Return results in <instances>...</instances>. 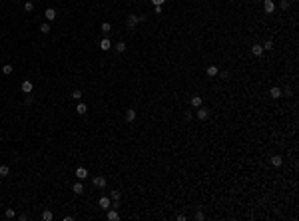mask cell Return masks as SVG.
Here are the masks:
<instances>
[{"instance_id": "5bb4252c", "label": "cell", "mask_w": 299, "mask_h": 221, "mask_svg": "<svg viewBox=\"0 0 299 221\" xmlns=\"http://www.w3.org/2000/svg\"><path fill=\"white\" fill-rule=\"evenodd\" d=\"M217 74H219V68L217 66H207V76H212V78H213V76H217Z\"/></svg>"}, {"instance_id": "1f68e13d", "label": "cell", "mask_w": 299, "mask_h": 221, "mask_svg": "<svg viewBox=\"0 0 299 221\" xmlns=\"http://www.w3.org/2000/svg\"><path fill=\"white\" fill-rule=\"evenodd\" d=\"M164 2H166V0H152V4H154V6H162Z\"/></svg>"}, {"instance_id": "d4e9b609", "label": "cell", "mask_w": 299, "mask_h": 221, "mask_svg": "<svg viewBox=\"0 0 299 221\" xmlns=\"http://www.w3.org/2000/svg\"><path fill=\"white\" fill-rule=\"evenodd\" d=\"M40 32L48 34V32H50V24H48V22H46V24H42V26H40Z\"/></svg>"}, {"instance_id": "f546056e", "label": "cell", "mask_w": 299, "mask_h": 221, "mask_svg": "<svg viewBox=\"0 0 299 221\" xmlns=\"http://www.w3.org/2000/svg\"><path fill=\"white\" fill-rule=\"evenodd\" d=\"M24 102H26V106H30V104H32V102H34L32 94H28V96H26V100H24Z\"/></svg>"}, {"instance_id": "9a60e30c", "label": "cell", "mask_w": 299, "mask_h": 221, "mask_svg": "<svg viewBox=\"0 0 299 221\" xmlns=\"http://www.w3.org/2000/svg\"><path fill=\"white\" fill-rule=\"evenodd\" d=\"M74 193H78V195H82V193H84V185H82V183H80V181H78V183H74Z\"/></svg>"}, {"instance_id": "ac0fdd59", "label": "cell", "mask_w": 299, "mask_h": 221, "mask_svg": "<svg viewBox=\"0 0 299 221\" xmlns=\"http://www.w3.org/2000/svg\"><path fill=\"white\" fill-rule=\"evenodd\" d=\"M126 120H128V121H134V120H136V110H128V112H126Z\"/></svg>"}, {"instance_id": "8992f818", "label": "cell", "mask_w": 299, "mask_h": 221, "mask_svg": "<svg viewBox=\"0 0 299 221\" xmlns=\"http://www.w3.org/2000/svg\"><path fill=\"white\" fill-rule=\"evenodd\" d=\"M76 177H78L80 181L86 179V177H88V169L86 168H78V169H76Z\"/></svg>"}, {"instance_id": "30bf717a", "label": "cell", "mask_w": 299, "mask_h": 221, "mask_svg": "<svg viewBox=\"0 0 299 221\" xmlns=\"http://www.w3.org/2000/svg\"><path fill=\"white\" fill-rule=\"evenodd\" d=\"M281 163H283V157H281V155H271V165L273 168H279Z\"/></svg>"}, {"instance_id": "2e32d148", "label": "cell", "mask_w": 299, "mask_h": 221, "mask_svg": "<svg viewBox=\"0 0 299 221\" xmlns=\"http://www.w3.org/2000/svg\"><path fill=\"white\" fill-rule=\"evenodd\" d=\"M269 94H271V98H275V100H277V98H281V90L273 86L271 90H269Z\"/></svg>"}, {"instance_id": "4dcf8cb0", "label": "cell", "mask_w": 299, "mask_h": 221, "mask_svg": "<svg viewBox=\"0 0 299 221\" xmlns=\"http://www.w3.org/2000/svg\"><path fill=\"white\" fill-rule=\"evenodd\" d=\"M195 219H198V221H203L206 217H203V213H201V211H198V213H195Z\"/></svg>"}, {"instance_id": "484cf974", "label": "cell", "mask_w": 299, "mask_h": 221, "mask_svg": "<svg viewBox=\"0 0 299 221\" xmlns=\"http://www.w3.org/2000/svg\"><path fill=\"white\" fill-rule=\"evenodd\" d=\"M279 8H281V10H287V8H289V0H281V2H279Z\"/></svg>"}, {"instance_id": "e0dca14e", "label": "cell", "mask_w": 299, "mask_h": 221, "mask_svg": "<svg viewBox=\"0 0 299 221\" xmlns=\"http://www.w3.org/2000/svg\"><path fill=\"white\" fill-rule=\"evenodd\" d=\"M114 48H116V52L124 54V52H126V42H118V44H116Z\"/></svg>"}, {"instance_id": "4316f807", "label": "cell", "mask_w": 299, "mask_h": 221, "mask_svg": "<svg viewBox=\"0 0 299 221\" xmlns=\"http://www.w3.org/2000/svg\"><path fill=\"white\" fill-rule=\"evenodd\" d=\"M4 215H6L8 219H12V217H16V211H14V209H6V213H4Z\"/></svg>"}, {"instance_id": "6da1fadb", "label": "cell", "mask_w": 299, "mask_h": 221, "mask_svg": "<svg viewBox=\"0 0 299 221\" xmlns=\"http://www.w3.org/2000/svg\"><path fill=\"white\" fill-rule=\"evenodd\" d=\"M92 183H94V187L104 189V187H106V177H102V175H96V177L92 179Z\"/></svg>"}, {"instance_id": "277c9868", "label": "cell", "mask_w": 299, "mask_h": 221, "mask_svg": "<svg viewBox=\"0 0 299 221\" xmlns=\"http://www.w3.org/2000/svg\"><path fill=\"white\" fill-rule=\"evenodd\" d=\"M263 52H265V50H263V46H261V44H253V48H251V54L255 56V58H259V56H261Z\"/></svg>"}, {"instance_id": "5b68a950", "label": "cell", "mask_w": 299, "mask_h": 221, "mask_svg": "<svg viewBox=\"0 0 299 221\" xmlns=\"http://www.w3.org/2000/svg\"><path fill=\"white\" fill-rule=\"evenodd\" d=\"M20 88H22V92H24V94H32V82H30V80H24Z\"/></svg>"}, {"instance_id": "8fae6325", "label": "cell", "mask_w": 299, "mask_h": 221, "mask_svg": "<svg viewBox=\"0 0 299 221\" xmlns=\"http://www.w3.org/2000/svg\"><path fill=\"white\" fill-rule=\"evenodd\" d=\"M110 48H112V42L108 40V38H104V40L100 42V50H104V52H106V50H110Z\"/></svg>"}, {"instance_id": "44dd1931", "label": "cell", "mask_w": 299, "mask_h": 221, "mask_svg": "<svg viewBox=\"0 0 299 221\" xmlns=\"http://www.w3.org/2000/svg\"><path fill=\"white\" fill-rule=\"evenodd\" d=\"M52 217H54L52 211H48V209H46V211H42V219H44V221H52Z\"/></svg>"}, {"instance_id": "603a6c76", "label": "cell", "mask_w": 299, "mask_h": 221, "mask_svg": "<svg viewBox=\"0 0 299 221\" xmlns=\"http://www.w3.org/2000/svg\"><path fill=\"white\" fill-rule=\"evenodd\" d=\"M110 30H112V24H110V22H104V24H102V32L108 34Z\"/></svg>"}, {"instance_id": "52a82bcc", "label": "cell", "mask_w": 299, "mask_h": 221, "mask_svg": "<svg viewBox=\"0 0 299 221\" xmlns=\"http://www.w3.org/2000/svg\"><path fill=\"white\" fill-rule=\"evenodd\" d=\"M100 207L102 209H110V205H112V201H110V197H100Z\"/></svg>"}, {"instance_id": "7c38bea8", "label": "cell", "mask_w": 299, "mask_h": 221, "mask_svg": "<svg viewBox=\"0 0 299 221\" xmlns=\"http://www.w3.org/2000/svg\"><path fill=\"white\" fill-rule=\"evenodd\" d=\"M76 112H78L80 116H84L88 112V108H86V104H82V102H78V106H76Z\"/></svg>"}, {"instance_id": "83f0119b", "label": "cell", "mask_w": 299, "mask_h": 221, "mask_svg": "<svg viewBox=\"0 0 299 221\" xmlns=\"http://www.w3.org/2000/svg\"><path fill=\"white\" fill-rule=\"evenodd\" d=\"M24 10H26V12H32V10H34V4H32V2H26V4H24Z\"/></svg>"}, {"instance_id": "7a4b0ae2", "label": "cell", "mask_w": 299, "mask_h": 221, "mask_svg": "<svg viewBox=\"0 0 299 221\" xmlns=\"http://www.w3.org/2000/svg\"><path fill=\"white\" fill-rule=\"evenodd\" d=\"M263 10H265L267 14H273V10H275V2H273V0H263Z\"/></svg>"}, {"instance_id": "d6a6232c", "label": "cell", "mask_w": 299, "mask_h": 221, "mask_svg": "<svg viewBox=\"0 0 299 221\" xmlns=\"http://www.w3.org/2000/svg\"><path fill=\"white\" fill-rule=\"evenodd\" d=\"M112 199H120V191H112Z\"/></svg>"}, {"instance_id": "9c48e42d", "label": "cell", "mask_w": 299, "mask_h": 221, "mask_svg": "<svg viewBox=\"0 0 299 221\" xmlns=\"http://www.w3.org/2000/svg\"><path fill=\"white\" fill-rule=\"evenodd\" d=\"M207 116H209V112H207L206 108L199 106V108H198V118H199V120H207Z\"/></svg>"}, {"instance_id": "7402d4cb", "label": "cell", "mask_w": 299, "mask_h": 221, "mask_svg": "<svg viewBox=\"0 0 299 221\" xmlns=\"http://www.w3.org/2000/svg\"><path fill=\"white\" fill-rule=\"evenodd\" d=\"M2 74H4V76L12 74V66H10V64H4V66H2Z\"/></svg>"}, {"instance_id": "4fadbf2b", "label": "cell", "mask_w": 299, "mask_h": 221, "mask_svg": "<svg viewBox=\"0 0 299 221\" xmlns=\"http://www.w3.org/2000/svg\"><path fill=\"white\" fill-rule=\"evenodd\" d=\"M108 219H110V221H118L120 219L118 211H116V209H110V211H108Z\"/></svg>"}, {"instance_id": "ffe728a7", "label": "cell", "mask_w": 299, "mask_h": 221, "mask_svg": "<svg viewBox=\"0 0 299 221\" xmlns=\"http://www.w3.org/2000/svg\"><path fill=\"white\" fill-rule=\"evenodd\" d=\"M8 173H10V168L8 165H0V177H6Z\"/></svg>"}, {"instance_id": "d6986e66", "label": "cell", "mask_w": 299, "mask_h": 221, "mask_svg": "<svg viewBox=\"0 0 299 221\" xmlns=\"http://www.w3.org/2000/svg\"><path fill=\"white\" fill-rule=\"evenodd\" d=\"M192 106H193V108H199V106H201V98H199V96H192Z\"/></svg>"}, {"instance_id": "f1b7e54d", "label": "cell", "mask_w": 299, "mask_h": 221, "mask_svg": "<svg viewBox=\"0 0 299 221\" xmlns=\"http://www.w3.org/2000/svg\"><path fill=\"white\" fill-rule=\"evenodd\" d=\"M271 48H273V42L271 40H267L265 44H263V50H271Z\"/></svg>"}, {"instance_id": "3957f363", "label": "cell", "mask_w": 299, "mask_h": 221, "mask_svg": "<svg viewBox=\"0 0 299 221\" xmlns=\"http://www.w3.org/2000/svg\"><path fill=\"white\" fill-rule=\"evenodd\" d=\"M126 24H128V28H136V26H138V16H136V14H130V16H128V20H126Z\"/></svg>"}, {"instance_id": "cb8c5ba5", "label": "cell", "mask_w": 299, "mask_h": 221, "mask_svg": "<svg viewBox=\"0 0 299 221\" xmlns=\"http://www.w3.org/2000/svg\"><path fill=\"white\" fill-rule=\"evenodd\" d=\"M72 98H74V100H82V90H74V92H72Z\"/></svg>"}, {"instance_id": "ba28073f", "label": "cell", "mask_w": 299, "mask_h": 221, "mask_svg": "<svg viewBox=\"0 0 299 221\" xmlns=\"http://www.w3.org/2000/svg\"><path fill=\"white\" fill-rule=\"evenodd\" d=\"M44 16H46V20H48V22H52L54 18H56V10H54V8H46Z\"/></svg>"}]
</instances>
